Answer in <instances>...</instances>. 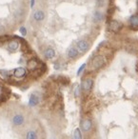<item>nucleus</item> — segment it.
Instances as JSON below:
<instances>
[{
	"mask_svg": "<svg viewBox=\"0 0 138 139\" xmlns=\"http://www.w3.org/2000/svg\"><path fill=\"white\" fill-rule=\"evenodd\" d=\"M104 64H105V57L102 55H96L92 58L91 67L94 70H97V69H100L101 67H103Z\"/></svg>",
	"mask_w": 138,
	"mask_h": 139,
	"instance_id": "20e7f679",
	"label": "nucleus"
},
{
	"mask_svg": "<svg viewBox=\"0 0 138 139\" xmlns=\"http://www.w3.org/2000/svg\"><path fill=\"white\" fill-rule=\"evenodd\" d=\"M80 126L84 131H89L92 127V124H91V121L90 119H84L81 121Z\"/></svg>",
	"mask_w": 138,
	"mask_h": 139,
	"instance_id": "423d86ee",
	"label": "nucleus"
},
{
	"mask_svg": "<svg viewBox=\"0 0 138 139\" xmlns=\"http://www.w3.org/2000/svg\"><path fill=\"white\" fill-rule=\"evenodd\" d=\"M48 66L31 42L12 33L0 34V82L22 89L38 82Z\"/></svg>",
	"mask_w": 138,
	"mask_h": 139,
	"instance_id": "f257e3e1",
	"label": "nucleus"
},
{
	"mask_svg": "<svg viewBox=\"0 0 138 139\" xmlns=\"http://www.w3.org/2000/svg\"><path fill=\"white\" fill-rule=\"evenodd\" d=\"M31 0H0V34L13 33L30 14Z\"/></svg>",
	"mask_w": 138,
	"mask_h": 139,
	"instance_id": "7ed1b4c3",
	"label": "nucleus"
},
{
	"mask_svg": "<svg viewBox=\"0 0 138 139\" xmlns=\"http://www.w3.org/2000/svg\"><path fill=\"white\" fill-rule=\"evenodd\" d=\"M92 83H93V81H92V79H91V78L85 79L82 83V90L85 91H91V87H92Z\"/></svg>",
	"mask_w": 138,
	"mask_h": 139,
	"instance_id": "0eeeda50",
	"label": "nucleus"
},
{
	"mask_svg": "<svg viewBox=\"0 0 138 139\" xmlns=\"http://www.w3.org/2000/svg\"><path fill=\"white\" fill-rule=\"evenodd\" d=\"M130 27L133 30H137L138 29V15H132L130 18Z\"/></svg>",
	"mask_w": 138,
	"mask_h": 139,
	"instance_id": "6e6552de",
	"label": "nucleus"
},
{
	"mask_svg": "<svg viewBox=\"0 0 138 139\" xmlns=\"http://www.w3.org/2000/svg\"><path fill=\"white\" fill-rule=\"evenodd\" d=\"M121 28H122V24L116 20H111L109 23V29H110V32H117L121 30Z\"/></svg>",
	"mask_w": 138,
	"mask_h": 139,
	"instance_id": "39448f33",
	"label": "nucleus"
},
{
	"mask_svg": "<svg viewBox=\"0 0 138 139\" xmlns=\"http://www.w3.org/2000/svg\"><path fill=\"white\" fill-rule=\"evenodd\" d=\"M43 138L44 127L29 107L18 103L0 105V138Z\"/></svg>",
	"mask_w": 138,
	"mask_h": 139,
	"instance_id": "f03ea898",
	"label": "nucleus"
}]
</instances>
